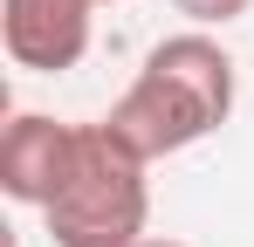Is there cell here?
<instances>
[{
  "mask_svg": "<svg viewBox=\"0 0 254 247\" xmlns=\"http://www.w3.org/2000/svg\"><path fill=\"white\" fill-rule=\"evenodd\" d=\"M234 96H241L234 55L213 41V28H186V35L151 41L144 69L130 76V89L110 103L103 124L144 165H158V158L192 151L199 137H213L220 124L234 117Z\"/></svg>",
  "mask_w": 254,
  "mask_h": 247,
  "instance_id": "1",
  "label": "cell"
},
{
  "mask_svg": "<svg viewBox=\"0 0 254 247\" xmlns=\"http://www.w3.org/2000/svg\"><path fill=\"white\" fill-rule=\"evenodd\" d=\"M151 165L130 151L110 124H76V151L69 172L55 185V199L42 206L48 241L55 247H137L151 227Z\"/></svg>",
  "mask_w": 254,
  "mask_h": 247,
  "instance_id": "2",
  "label": "cell"
},
{
  "mask_svg": "<svg viewBox=\"0 0 254 247\" xmlns=\"http://www.w3.org/2000/svg\"><path fill=\"white\" fill-rule=\"evenodd\" d=\"M103 0H0V41L7 62L28 76H69L89 55Z\"/></svg>",
  "mask_w": 254,
  "mask_h": 247,
  "instance_id": "3",
  "label": "cell"
},
{
  "mask_svg": "<svg viewBox=\"0 0 254 247\" xmlns=\"http://www.w3.org/2000/svg\"><path fill=\"white\" fill-rule=\"evenodd\" d=\"M69 151H76V124L48 117V110H14L0 130V192L42 213L69 172Z\"/></svg>",
  "mask_w": 254,
  "mask_h": 247,
  "instance_id": "4",
  "label": "cell"
},
{
  "mask_svg": "<svg viewBox=\"0 0 254 247\" xmlns=\"http://www.w3.org/2000/svg\"><path fill=\"white\" fill-rule=\"evenodd\" d=\"M172 7H179L192 28H234V21L248 14L254 0H172Z\"/></svg>",
  "mask_w": 254,
  "mask_h": 247,
  "instance_id": "5",
  "label": "cell"
},
{
  "mask_svg": "<svg viewBox=\"0 0 254 247\" xmlns=\"http://www.w3.org/2000/svg\"><path fill=\"white\" fill-rule=\"evenodd\" d=\"M137 247H186V241H151V234H144V241H137Z\"/></svg>",
  "mask_w": 254,
  "mask_h": 247,
  "instance_id": "6",
  "label": "cell"
},
{
  "mask_svg": "<svg viewBox=\"0 0 254 247\" xmlns=\"http://www.w3.org/2000/svg\"><path fill=\"white\" fill-rule=\"evenodd\" d=\"M103 7H110V0H103Z\"/></svg>",
  "mask_w": 254,
  "mask_h": 247,
  "instance_id": "7",
  "label": "cell"
}]
</instances>
